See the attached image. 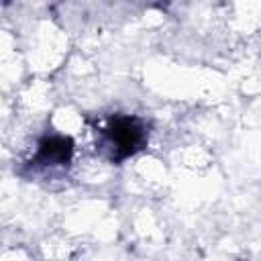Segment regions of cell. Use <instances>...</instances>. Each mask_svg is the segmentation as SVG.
<instances>
[{"label":"cell","mask_w":261,"mask_h":261,"mask_svg":"<svg viewBox=\"0 0 261 261\" xmlns=\"http://www.w3.org/2000/svg\"><path fill=\"white\" fill-rule=\"evenodd\" d=\"M73 139L67 135H47L37 143V151L29 159V169L33 173H53L63 171L73 159Z\"/></svg>","instance_id":"obj_2"},{"label":"cell","mask_w":261,"mask_h":261,"mask_svg":"<svg viewBox=\"0 0 261 261\" xmlns=\"http://www.w3.org/2000/svg\"><path fill=\"white\" fill-rule=\"evenodd\" d=\"M149 143V126L133 114H112L96 128V151L110 163H122Z\"/></svg>","instance_id":"obj_1"}]
</instances>
